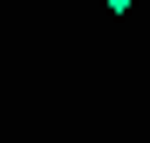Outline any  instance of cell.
Masks as SVG:
<instances>
[{
    "label": "cell",
    "mask_w": 150,
    "mask_h": 143,
    "mask_svg": "<svg viewBox=\"0 0 150 143\" xmlns=\"http://www.w3.org/2000/svg\"><path fill=\"white\" fill-rule=\"evenodd\" d=\"M103 7H109V14H130V7H137V0H103Z\"/></svg>",
    "instance_id": "cell-1"
}]
</instances>
